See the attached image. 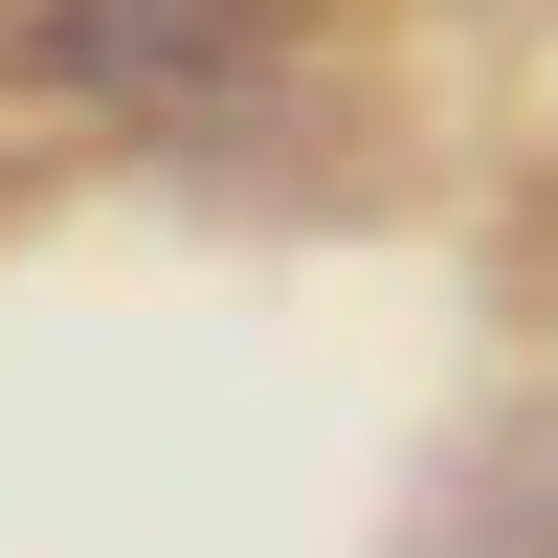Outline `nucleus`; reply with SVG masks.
<instances>
[{"label": "nucleus", "instance_id": "nucleus-1", "mask_svg": "<svg viewBox=\"0 0 558 558\" xmlns=\"http://www.w3.org/2000/svg\"><path fill=\"white\" fill-rule=\"evenodd\" d=\"M313 0H0V89L23 112H134V134H202L291 68Z\"/></svg>", "mask_w": 558, "mask_h": 558}, {"label": "nucleus", "instance_id": "nucleus-2", "mask_svg": "<svg viewBox=\"0 0 558 558\" xmlns=\"http://www.w3.org/2000/svg\"><path fill=\"white\" fill-rule=\"evenodd\" d=\"M425 558H558V402H514V425L425 492Z\"/></svg>", "mask_w": 558, "mask_h": 558}]
</instances>
